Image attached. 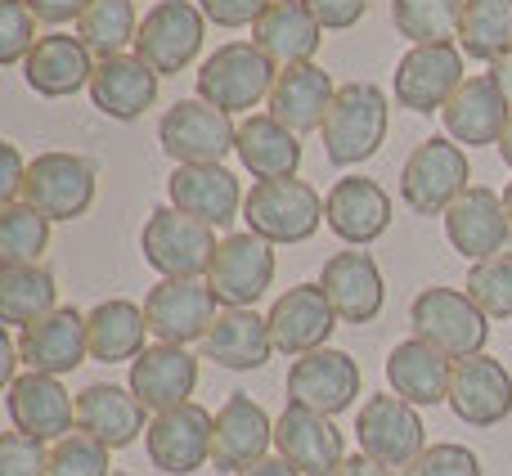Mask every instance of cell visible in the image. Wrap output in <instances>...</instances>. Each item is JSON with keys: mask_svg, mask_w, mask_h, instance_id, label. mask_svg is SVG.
<instances>
[{"mask_svg": "<svg viewBox=\"0 0 512 476\" xmlns=\"http://www.w3.org/2000/svg\"><path fill=\"white\" fill-rule=\"evenodd\" d=\"M274 450L301 476H333L346 459V441L333 427V418L319 414V409L292 405V400L274 418Z\"/></svg>", "mask_w": 512, "mask_h": 476, "instance_id": "cell-14", "label": "cell"}, {"mask_svg": "<svg viewBox=\"0 0 512 476\" xmlns=\"http://www.w3.org/2000/svg\"><path fill=\"white\" fill-rule=\"evenodd\" d=\"M414 337L445 355V360H472L490 342V315L463 288H423L409 306Z\"/></svg>", "mask_w": 512, "mask_h": 476, "instance_id": "cell-2", "label": "cell"}, {"mask_svg": "<svg viewBox=\"0 0 512 476\" xmlns=\"http://www.w3.org/2000/svg\"><path fill=\"white\" fill-rule=\"evenodd\" d=\"M512 117V104L508 95L495 86V77H468L459 90H454V99L441 108V122H445V135H450L454 144H468V149H477V144H499V135H504Z\"/></svg>", "mask_w": 512, "mask_h": 476, "instance_id": "cell-28", "label": "cell"}, {"mask_svg": "<svg viewBox=\"0 0 512 476\" xmlns=\"http://www.w3.org/2000/svg\"><path fill=\"white\" fill-rule=\"evenodd\" d=\"M274 77L279 68L252 41H230L203 59L194 90L203 104L221 108V113H252L261 99H270Z\"/></svg>", "mask_w": 512, "mask_h": 476, "instance_id": "cell-5", "label": "cell"}, {"mask_svg": "<svg viewBox=\"0 0 512 476\" xmlns=\"http://www.w3.org/2000/svg\"><path fill=\"white\" fill-rule=\"evenodd\" d=\"M212 445H216V414L203 409L198 400L167 409V414H153L149 432H144L149 463L171 476H189L207 468L212 463Z\"/></svg>", "mask_w": 512, "mask_h": 476, "instance_id": "cell-11", "label": "cell"}, {"mask_svg": "<svg viewBox=\"0 0 512 476\" xmlns=\"http://www.w3.org/2000/svg\"><path fill=\"white\" fill-rule=\"evenodd\" d=\"M454 418L468 427H499L512 414V373L495 355H472L454 364L450 400Z\"/></svg>", "mask_w": 512, "mask_h": 476, "instance_id": "cell-21", "label": "cell"}, {"mask_svg": "<svg viewBox=\"0 0 512 476\" xmlns=\"http://www.w3.org/2000/svg\"><path fill=\"white\" fill-rule=\"evenodd\" d=\"M144 414L149 409L135 400L131 387H117V382H90L77 396V432L104 441L108 450H126L144 427Z\"/></svg>", "mask_w": 512, "mask_h": 476, "instance_id": "cell-32", "label": "cell"}, {"mask_svg": "<svg viewBox=\"0 0 512 476\" xmlns=\"http://www.w3.org/2000/svg\"><path fill=\"white\" fill-rule=\"evenodd\" d=\"M468 153L454 144L450 135H432L423 140L400 167V198L414 216H445L450 203L468 189Z\"/></svg>", "mask_w": 512, "mask_h": 476, "instance_id": "cell-7", "label": "cell"}, {"mask_svg": "<svg viewBox=\"0 0 512 476\" xmlns=\"http://www.w3.org/2000/svg\"><path fill=\"white\" fill-rule=\"evenodd\" d=\"M355 436H360V454H369L373 463H382L391 472H405L427 450L423 414H418V405L400 400L396 391L364 400L360 418H355Z\"/></svg>", "mask_w": 512, "mask_h": 476, "instance_id": "cell-9", "label": "cell"}, {"mask_svg": "<svg viewBox=\"0 0 512 476\" xmlns=\"http://www.w3.org/2000/svg\"><path fill=\"white\" fill-rule=\"evenodd\" d=\"M18 355L32 373H50V378H63V373L81 369L90 355V333H86V315L77 306H59L45 319L18 328Z\"/></svg>", "mask_w": 512, "mask_h": 476, "instance_id": "cell-20", "label": "cell"}, {"mask_svg": "<svg viewBox=\"0 0 512 476\" xmlns=\"http://www.w3.org/2000/svg\"><path fill=\"white\" fill-rule=\"evenodd\" d=\"M333 77H328L319 63H297V68H283L274 77V90H270V117H279L288 131L306 135V131H319L333 108Z\"/></svg>", "mask_w": 512, "mask_h": 476, "instance_id": "cell-33", "label": "cell"}, {"mask_svg": "<svg viewBox=\"0 0 512 476\" xmlns=\"http://www.w3.org/2000/svg\"><path fill=\"white\" fill-rule=\"evenodd\" d=\"M463 5L468 0H391V23L414 45H450L459 41Z\"/></svg>", "mask_w": 512, "mask_h": 476, "instance_id": "cell-40", "label": "cell"}, {"mask_svg": "<svg viewBox=\"0 0 512 476\" xmlns=\"http://www.w3.org/2000/svg\"><path fill=\"white\" fill-rule=\"evenodd\" d=\"M243 221L252 234H261L265 243H306L315 238L319 221H324V198L315 194V185L288 176V180H256L243 198Z\"/></svg>", "mask_w": 512, "mask_h": 476, "instance_id": "cell-6", "label": "cell"}, {"mask_svg": "<svg viewBox=\"0 0 512 476\" xmlns=\"http://www.w3.org/2000/svg\"><path fill=\"white\" fill-rule=\"evenodd\" d=\"M445 238H450L454 252L472 265L508 252L512 221H508L504 194H495V189H486V185H468L450 203V212H445Z\"/></svg>", "mask_w": 512, "mask_h": 476, "instance_id": "cell-13", "label": "cell"}, {"mask_svg": "<svg viewBox=\"0 0 512 476\" xmlns=\"http://www.w3.org/2000/svg\"><path fill=\"white\" fill-rule=\"evenodd\" d=\"M126 387L135 391V400H140L144 409L167 414V409H176V405H189V396H194V387H198V360L185 346L158 342V346H149L140 360H131V382H126Z\"/></svg>", "mask_w": 512, "mask_h": 476, "instance_id": "cell-27", "label": "cell"}, {"mask_svg": "<svg viewBox=\"0 0 512 476\" xmlns=\"http://www.w3.org/2000/svg\"><path fill=\"white\" fill-rule=\"evenodd\" d=\"M306 9L315 14V23L324 32H346L369 14V0H306Z\"/></svg>", "mask_w": 512, "mask_h": 476, "instance_id": "cell-48", "label": "cell"}, {"mask_svg": "<svg viewBox=\"0 0 512 476\" xmlns=\"http://www.w3.org/2000/svg\"><path fill=\"white\" fill-rule=\"evenodd\" d=\"M158 144L176 167H225L230 153H239V126L230 113L203 104V99H180L162 113Z\"/></svg>", "mask_w": 512, "mask_h": 476, "instance_id": "cell-4", "label": "cell"}, {"mask_svg": "<svg viewBox=\"0 0 512 476\" xmlns=\"http://www.w3.org/2000/svg\"><path fill=\"white\" fill-rule=\"evenodd\" d=\"M140 36V18H135V0H90V9L77 18V41L86 45L95 59H113L135 50Z\"/></svg>", "mask_w": 512, "mask_h": 476, "instance_id": "cell-38", "label": "cell"}, {"mask_svg": "<svg viewBox=\"0 0 512 476\" xmlns=\"http://www.w3.org/2000/svg\"><path fill=\"white\" fill-rule=\"evenodd\" d=\"M99 189V171L90 158L81 153H36L27 162V185H23V203H32L36 212H45L50 221H77L90 212Z\"/></svg>", "mask_w": 512, "mask_h": 476, "instance_id": "cell-8", "label": "cell"}, {"mask_svg": "<svg viewBox=\"0 0 512 476\" xmlns=\"http://www.w3.org/2000/svg\"><path fill=\"white\" fill-rule=\"evenodd\" d=\"M207 18L194 0H158L144 14L140 36H135V59H144L158 77L185 72L203 50Z\"/></svg>", "mask_w": 512, "mask_h": 476, "instance_id": "cell-10", "label": "cell"}, {"mask_svg": "<svg viewBox=\"0 0 512 476\" xmlns=\"http://www.w3.org/2000/svg\"><path fill=\"white\" fill-rule=\"evenodd\" d=\"M360 396V364L337 346H319V351L292 360L288 369V400L292 405L319 409V414H342Z\"/></svg>", "mask_w": 512, "mask_h": 476, "instance_id": "cell-17", "label": "cell"}, {"mask_svg": "<svg viewBox=\"0 0 512 476\" xmlns=\"http://www.w3.org/2000/svg\"><path fill=\"white\" fill-rule=\"evenodd\" d=\"M319 288L328 292L342 324H369V319L382 315V301H387V283H382L378 261L369 252H360V247L328 256Z\"/></svg>", "mask_w": 512, "mask_h": 476, "instance_id": "cell-24", "label": "cell"}, {"mask_svg": "<svg viewBox=\"0 0 512 476\" xmlns=\"http://www.w3.org/2000/svg\"><path fill=\"white\" fill-rule=\"evenodd\" d=\"M59 283L45 265H5L0 270V319L9 328H27L59 310Z\"/></svg>", "mask_w": 512, "mask_h": 476, "instance_id": "cell-37", "label": "cell"}, {"mask_svg": "<svg viewBox=\"0 0 512 476\" xmlns=\"http://www.w3.org/2000/svg\"><path fill=\"white\" fill-rule=\"evenodd\" d=\"M95 54L77 41V36H41L32 45V54L23 59V77L36 95L45 99H63V95H77L81 86L90 90V77H95Z\"/></svg>", "mask_w": 512, "mask_h": 476, "instance_id": "cell-31", "label": "cell"}, {"mask_svg": "<svg viewBox=\"0 0 512 476\" xmlns=\"http://www.w3.org/2000/svg\"><path fill=\"white\" fill-rule=\"evenodd\" d=\"M459 50L468 59L495 63L512 50V0H468L459 27Z\"/></svg>", "mask_w": 512, "mask_h": 476, "instance_id": "cell-39", "label": "cell"}, {"mask_svg": "<svg viewBox=\"0 0 512 476\" xmlns=\"http://www.w3.org/2000/svg\"><path fill=\"white\" fill-rule=\"evenodd\" d=\"M468 297L490 319H512V252H499L490 261H477L468 270Z\"/></svg>", "mask_w": 512, "mask_h": 476, "instance_id": "cell-42", "label": "cell"}, {"mask_svg": "<svg viewBox=\"0 0 512 476\" xmlns=\"http://www.w3.org/2000/svg\"><path fill=\"white\" fill-rule=\"evenodd\" d=\"M333 476H396V472L382 468V463H373L369 454H346L342 468H337Z\"/></svg>", "mask_w": 512, "mask_h": 476, "instance_id": "cell-51", "label": "cell"}, {"mask_svg": "<svg viewBox=\"0 0 512 476\" xmlns=\"http://www.w3.org/2000/svg\"><path fill=\"white\" fill-rule=\"evenodd\" d=\"M387 122H391V104L387 90L373 86V81H346L337 86L333 108H328L324 126V153L333 167H360L387 140Z\"/></svg>", "mask_w": 512, "mask_h": 476, "instance_id": "cell-1", "label": "cell"}, {"mask_svg": "<svg viewBox=\"0 0 512 476\" xmlns=\"http://www.w3.org/2000/svg\"><path fill=\"white\" fill-rule=\"evenodd\" d=\"M490 77H495V86L508 95V104H512V50L508 54H499L495 63H490Z\"/></svg>", "mask_w": 512, "mask_h": 476, "instance_id": "cell-53", "label": "cell"}, {"mask_svg": "<svg viewBox=\"0 0 512 476\" xmlns=\"http://www.w3.org/2000/svg\"><path fill=\"white\" fill-rule=\"evenodd\" d=\"M252 45L274 63V68H297V63H315L319 45H324V27L306 9V0H274L252 27Z\"/></svg>", "mask_w": 512, "mask_h": 476, "instance_id": "cell-29", "label": "cell"}, {"mask_svg": "<svg viewBox=\"0 0 512 476\" xmlns=\"http://www.w3.org/2000/svg\"><path fill=\"white\" fill-rule=\"evenodd\" d=\"M324 225L351 247L378 243L391 225V194L369 176H342L324 198Z\"/></svg>", "mask_w": 512, "mask_h": 476, "instance_id": "cell-22", "label": "cell"}, {"mask_svg": "<svg viewBox=\"0 0 512 476\" xmlns=\"http://www.w3.org/2000/svg\"><path fill=\"white\" fill-rule=\"evenodd\" d=\"M117 476H135V472H117Z\"/></svg>", "mask_w": 512, "mask_h": 476, "instance_id": "cell-56", "label": "cell"}, {"mask_svg": "<svg viewBox=\"0 0 512 476\" xmlns=\"http://www.w3.org/2000/svg\"><path fill=\"white\" fill-rule=\"evenodd\" d=\"M239 162L252 180H288L301 167V135L270 113H248L239 122Z\"/></svg>", "mask_w": 512, "mask_h": 476, "instance_id": "cell-35", "label": "cell"}, {"mask_svg": "<svg viewBox=\"0 0 512 476\" xmlns=\"http://www.w3.org/2000/svg\"><path fill=\"white\" fill-rule=\"evenodd\" d=\"M0 203H18L27 185V162L18 153V144H0Z\"/></svg>", "mask_w": 512, "mask_h": 476, "instance_id": "cell-49", "label": "cell"}, {"mask_svg": "<svg viewBox=\"0 0 512 476\" xmlns=\"http://www.w3.org/2000/svg\"><path fill=\"white\" fill-rule=\"evenodd\" d=\"M108 445L86 432H68L63 441L50 445L45 476H108Z\"/></svg>", "mask_w": 512, "mask_h": 476, "instance_id": "cell-43", "label": "cell"}, {"mask_svg": "<svg viewBox=\"0 0 512 476\" xmlns=\"http://www.w3.org/2000/svg\"><path fill=\"white\" fill-rule=\"evenodd\" d=\"M158 72L149 68L135 54H113V59L95 63V77H90V99L104 117L113 122H135L158 104Z\"/></svg>", "mask_w": 512, "mask_h": 476, "instance_id": "cell-30", "label": "cell"}, {"mask_svg": "<svg viewBox=\"0 0 512 476\" xmlns=\"http://www.w3.org/2000/svg\"><path fill=\"white\" fill-rule=\"evenodd\" d=\"M167 198L176 212L194 216V221L212 225H230L243 212V185L230 167H176L167 180Z\"/></svg>", "mask_w": 512, "mask_h": 476, "instance_id": "cell-26", "label": "cell"}, {"mask_svg": "<svg viewBox=\"0 0 512 476\" xmlns=\"http://www.w3.org/2000/svg\"><path fill=\"white\" fill-rule=\"evenodd\" d=\"M86 333H90V360L99 364H122V360H140L149 351V315L144 306L126 297H108L99 301L86 315Z\"/></svg>", "mask_w": 512, "mask_h": 476, "instance_id": "cell-36", "label": "cell"}, {"mask_svg": "<svg viewBox=\"0 0 512 476\" xmlns=\"http://www.w3.org/2000/svg\"><path fill=\"white\" fill-rule=\"evenodd\" d=\"M499 158H504V167H512V117H508V126H504V135H499Z\"/></svg>", "mask_w": 512, "mask_h": 476, "instance_id": "cell-54", "label": "cell"}, {"mask_svg": "<svg viewBox=\"0 0 512 476\" xmlns=\"http://www.w3.org/2000/svg\"><path fill=\"white\" fill-rule=\"evenodd\" d=\"M239 476H301L297 468H292L288 459H279V454H274V459H261V463H252L248 472H239Z\"/></svg>", "mask_w": 512, "mask_h": 476, "instance_id": "cell-52", "label": "cell"}, {"mask_svg": "<svg viewBox=\"0 0 512 476\" xmlns=\"http://www.w3.org/2000/svg\"><path fill=\"white\" fill-rule=\"evenodd\" d=\"M274 423L252 396H230L216 409V445H212V468L216 472H248L252 463L270 459Z\"/></svg>", "mask_w": 512, "mask_h": 476, "instance_id": "cell-23", "label": "cell"}, {"mask_svg": "<svg viewBox=\"0 0 512 476\" xmlns=\"http://www.w3.org/2000/svg\"><path fill=\"white\" fill-rule=\"evenodd\" d=\"M50 450L45 441L27 432H5L0 436V476H45Z\"/></svg>", "mask_w": 512, "mask_h": 476, "instance_id": "cell-46", "label": "cell"}, {"mask_svg": "<svg viewBox=\"0 0 512 476\" xmlns=\"http://www.w3.org/2000/svg\"><path fill=\"white\" fill-rule=\"evenodd\" d=\"M212 283L207 279H162L144 297V315H149V333L167 346L203 342L207 328L221 315Z\"/></svg>", "mask_w": 512, "mask_h": 476, "instance_id": "cell-12", "label": "cell"}, {"mask_svg": "<svg viewBox=\"0 0 512 476\" xmlns=\"http://www.w3.org/2000/svg\"><path fill=\"white\" fill-rule=\"evenodd\" d=\"M45 243H50V216L23 198L0 207V261L5 265H41Z\"/></svg>", "mask_w": 512, "mask_h": 476, "instance_id": "cell-41", "label": "cell"}, {"mask_svg": "<svg viewBox=\"0 0 512 476\" xmlns=\"http://www.w3.org/2000/svg\"><path fill=\"white\" fill-rule=\"evenodd\" d=\"M265 319H270L274 346H279L283 355H292V360H301V355L328 346L333 328L342 324L337 310H333V301H328V292L319 288V283H297V288H288L270 306Z\"/></svg>", "mask_w": 512, "mask_h": 476, "instance_id": "cell-19", "label": "cell"}, {"mask_svg": "<svg viewBox=\"0 0 512 476\" xmlns=\"http://www.w3.org/2000/svg\"><path fill=\"white\" fill-rule=\"evenodd\" d=\"M400 476H481V459L468 450V445L436 441V445H427Z\"/></svg>", "mask_w": 512, "mask_h": 476, "instance_id": "cell-45", "label": "cell"}, {"mask_svg": "<svg viewBox=\"0 0 512 476\" xmlns=\"http://www.w3.org/2000/svg\"><path fill=\"white\" fill-rule=\"evenodd\" d=\"M463 50L459 45H414L396 63V104L409 113H441L463 86Z\"/></svg>", "mask_w": 512, "mask_h": 476, "instance_id": "cell-16", "label": "cell"}, {"mask_svg": "<svg viewBox=\"0 0 512 476\" xmlns=\"http://www.w3.org/2000/svg\"><path fill=\"white\" fill-rule=\"evenodd\" d=\"M216 238L212 225L194 221V216L176 212V207H153L149 221L140 230V252L162 279H207L216 261Z\"/></svg>", "mask_w": 512, "mask_h": 476, "instance_id": "cell-3", "label": "cell"}, {"mask_svg": "<svg viewBox=\"0 0 512 476\" xmlns=\"http://www.w3.org/2000/svg\"><path fill=\"white\" fill-rule=\"evenodd\" d=\"M36 36V14L27 9V0H0V63L14 68L32 54Z\"/></svg>", "mask_w": 512, "mask_h": 476, "instance_id": "cell-44", "label": "cell"}, {"mask_svg": "<svg viewBox=\"0 0 512 476\" xmlns=\"http://www.w3.org/2000/svg\"><path fill=\"white\" fill-rule=\"evenodd\" d=\"M504 207H508V221H512V180L504 185Z\"/></svg>", "mask_w": 512, "mask_h": 476, "instance_id": "cell-55", "label": "cell"}, {"mask_svg": "<svg viewBox=\"0 0 512 476\" xmlns=\"http://www.w3.org/2000/svg\"><path fill=\"white\" fill-rule=\"evenodd\" d=\"M5 409H9V423L14 432H27L36 441H63V436L77 427V400L63 391L59 378L50 373H18L9 382V396H5Z\"/></svg>", "mask_w": 512, "mask_h": 476, "instance_id": "cell-18", "label": "cell"}, {"mask_svg": "<svg viewBox=\"0 0 512 476\" xmlns=\"http://www.w3.org/2000/svg\"><path fill=\"white\" fill-rule=\"evenodd\" d=\"M27 9L36 14V23L59 27V23H77L90 9V0H27Z\"/></svg>", "mask_w": 512, "mask_h": 476, "instance_id": "cell-50", "label": "cell"}, {"mask_svg": "<svg viewBox=\"0 0 512 476\" xmlns=\"http://www.w3.org/2000/svg\"><path fill=\"white\" fill-rule=\"evenodd\" d=\"M450 378H454V360H445L436 346L418 342H396L387 355V382L400 400L427 409V405H445L450 400Z\"/></svg>", "mask_w": 512, "mask_h": 476, "instance_id": "cell-34", "label": "cell"}, {"mask_svg": "<svg viewBox=\"0 0 512 476\" xmlns=\"http://www.w3.org/2000/svg\"><path fill=\"white\" fill-rule=\"evenodd\" d=\"M207 283H212L221 306H256L265 297V288L274 283V243H265L252 230L225 234Z\"/></svg>", "mask_w": 512, "mask_h": 476, "instance_id": "cell-15", "label": "cell"}, {"mask_svg": "<svg viewBox=\"0 0 512 476\" xmlns=\"http://www.w3.org/2000/svg\"><path fill=\"white\" fill-rule=\"evenodd\" d=\"M270 5L274 0H198L203 18L216 27H256V18Z\"/></svg>", "mask_w": 512, "mask_h": 476, "instance_id": "cell-47", "label": "cell"}, {"mask_svg": "<svg viewBox=\"0 0 512 476\" xmlns=\"http://www.w3.org/2000/svg\"><path fill=\"white\" fill-rule=\"evenodd\" d=\"M198 346H203V360L221 364V369H234V373L261 369V364H270V355L279 351L274 333H270V319L256 315V306H225Z\"/></svg>", "mask_w": 512, "mask_h": 476, "instance_id": "cell-25", "label": "cell"}]
</instances>
